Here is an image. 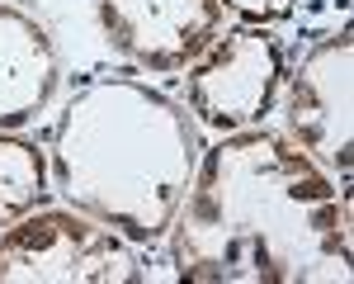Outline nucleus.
I'll return each mask as SVG.
<instances>
[{
	"instance_id": "nucleus-5",
	"label": "nucleus",
	"mask_w": 354,
	"mask_h": 284,
	"mask_svg": "<svg viewBox=\"0 0 354 284\" xmlns=\"http://www.w3.org/2000/svg\"><path fill=\"white\" fill-rule=\"evenodd\" d=\"M288 142L350 185L354 170V28L317 38L283 81Z\"/></svg>"
},
{
	"instance_id": "nucleus-8",
	"label": "nucleus",
	"mask_w": 354,
	"mask_h": 284,
	"mask_svg": "<svg viewBox=\"0 0 354 284\" xmlns=\"http://www.w3.org/2000/svg\"><path fill=\"white\" fill-rule=\"evenodd\" d=\"M53 195L57 190H53L48 152L28 138L0 133V227L33 213V208H48Z\"/></svg>"
},
{
	"instance_id": "nucleus-1",
	"label": "nucleus",
	"mask_w": 354,
	"mask_h": 284,
	"mask_svg": "<svg viewBox=\"0 0 354 284\" xmlns=\"http://www.w3.org/2000/svg\"><path fill=\"white\" fill-rule=\"evenodd\" d=\"M170 265L198 284H350V190L288 133L241 128L203 147L170 223Z\"/></svg>"
},
{
	"instance_id": "nucleus-4",
	"label": "nucleus",
	"mask_w": 354,
	"mask_h": 284,
	"mask_svg": "<svg viewBox=\"0 0 354 284\" xmlns=\"http://www.w3.org/2000/svg\"><path fill=\"white\" fill-rule=\"evenodd\" d=\"M185 71H189L185 76L189 109L198 114V123L218 133H241V128L265 123V114L279 105L283 81H288L283 43L260 24L218 33Z\"/></svg>"
},
{
	"instance_id": "nucleus-9",
	"label": "nucleus",
	"mask_w": 354,
	"mask_h": 284,
	"mask_svg": "<svg viewBox=\"0 0 354 284\" xmlns=\"http://www.w3.org/2000/svg\"><path fill=\"white\" fill-rule=\"evenodd\" d=\"M222 10H232L236 19L245 24H283V19H293V10H298V0H222Z\"/></svg>"
},
{
	"instance_id": "nucleus-7",
	"label": "nucleus",
	"mask_w": 354,
	"mask_h": 284,
	"mask_svg": "<svg viewBox=\"0 0 354 284\" xmlns=\"http://www.w3.org/2000/svg\"><path fill=\"white\" fill-rule=\"evenodd\" d=\"M62 57L53 33L28 10L0 0V133H19L53 105Z\"/></svg>"
},
{
	"instance_id": "nucleus-6",
	"label": "nucleus",
	"mask_w": 354,
	"mask_h": 284,
	"mask_svg": "<svg viewBox=\"0 0 354 284\" xmlns=\"http://www.w3.org/2000/svg\"><path fill=\"white\" fill-rule=\"evenodd\" d=\"M104 38L142 71H185L222 33V0H95Z\"/></svg>"
},
{
	"instance_id": "nucleus-2",
	"label": "nucleus",
	"mask_w": 354,
	"mask_h": 284,
	"mask_svg": "<svg viewBox=\"0 0 354 284\" xmlns=\"http://www.w3.org/2000/svg\"><path fill=\"white\" fill-rule=\"evenodd\" d=\"M198 157L203 142L189 109L123 71L90 76L57 114L48 147L53 190L66 208L100 218L133 247L170 232Z\"/></svg>"
},
{
	"instance_id": "nucleus-3",
	"label": "nucleus",
	"mask_w": 354,
	"mask_h": 284,
	"mask_svg": "<svg viewBox=\"0 0 354 284\" xmlns=\"http://www.w3.org/2000/svg\"><path fill=\"white\" fill-rule=\"evenodd\" d=\"M147 280L123 232L76 208H33L0 232V284H137Z\"/></svg>"
}]
</instances>
